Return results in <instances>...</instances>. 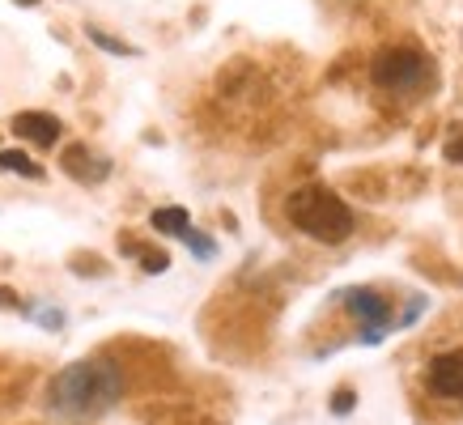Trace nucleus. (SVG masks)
Returning <instances> with one entry per match:
<instances>
[{
  "label": "nucleus",
  "instance_id": "obj_15",
  "mask_svg": "<svg viewBox=\"0 0 463 425\" xmlns=\"http://www.w3.org/2000/svg\"><path fill=\"white\" fill-rule=\"evenodd\" d=\"M30 315H34L43 327H52V332H56V327H64V315H60V311H47V307H43V311H30Z\"/></svg>",
  "mask_w": 463,
  "mask_h": 425
},
{
  "label": "nucleus",
  "instance_id": "obj_14",
  "mask_svg": "<svg viewBox=\"0 0 463 425\" xmlns=\"http://www.w3.org/2000/svg\"><path fill=\"white\" fill-rule=\"evenodd\" d=\"M353 404H357V396H353L349 387H340L336 396H332V412H340V417H345V412H353Z\"/></svg>",
  "mask_w": 463,
  "mask_h": 425
},
{
  "label": "nucleus",
  "instance_id": "obj_13",
  "mask_svg": "<svg viewBox=\"0 0 463 425\" xmlns=\"http://www.w3.org/2000/svg\"><path fill=\"white\" fill-rule=\"evenodd\" d=\"M442 157H447V162H455V166H463V124L455 128V132H450V141L442 145Z\"/></svg>",
  "mask_w": 463,
  "mask_h": 425
},
{
  "label": "nucleus",
  "instance_id": "obj_8",
  "mask_svg": "<svg viewBox=\"0 0 463 425\" xmlns=\"http://www.w3.org/2000/svg\"><path fill=\"white\" fill-rule=\"evenodd\" d=\"M0 170L22 175V179H43V166H39V162H30L22 149H0Z\"/></svg>",
  "mask_w": 463,
  "mask_h": 425
},
{
  "label": "nucleus",
  "instance_id": "obj_12",
  "mask_svg": "<svg viewBox=\"0 0 463 425\" xmlns=\"http://www.w3.org/2000/svg\"><path fill=\"white\" fill-rule=\"evenodd\" d=\"M179 239H183V242H187V247H192V251H196V260H209V255H213V251H217V247H213V239H200V234H196V230H192V226L183 230Z\"/></svg>",
  "mask_w": 463,
  "mask_h": 425
},
{
  "label": "nucleus",
  "instance_id": "obj_2",
  "mask_svg": "<svg viewBox=\"0 0 463 425\" xmlns=\"http://www.w3.org/2000/svg\"><path fill=\"white\" fill-rule=\"evenodd\" d=\"M285 212H289V222H294L302 234H310V239H319V242H345L353 234V226H357L349 204H345L332 187H319V184L294 192L289 204H285Z\"/></svg>",
  "mask_w": 463,
  "mask_h": 425
},
{
  "label": "nucleus",
  "instance_id": "obj_1",
  "mask_svg": "<svg viewBox=\"0 0 463 425\" xmlns=\"http://www.w3.org/2000/svg\"><path fill=\"white\" fill-rule=\"evenodd\" d=\"M124 396V374L115 362H72L47 382V409L56 417H69V421H90V417H102L107 409H115Z\"/></svg>",
  "mask_w": 463,
  "mask_h": 425
},
{
  "label": "nucleus",
  "instance_id": "obj_11",
  "mask_svg": "<svg viewBox=\"0 0 463 425\" xmlns=\"http://www.w3.org/2000/svg\"><path fill=\"white\" fill-rule=\"evenodd\" d=\"M128 251L141 255V269L145 272H166V264H170V255L166 251H154V247H132V242H128Z\"/></svg>",
  "mask_w": 463,
  "mask_h": 425
},
{
  "label": "nucleus",
  "instance_id": "obj_5",
  "mask_svg": "<svg viewBox=\"0 0 463 425\" xmlns=\"http://www.w3.org/2000/svg\"><path fill=\"white\" fill-rule=\"evenodd\" d=\"M425 382L430 392L442 400H463V349H450V354H438L425 370Z\"/></svg>",
  "mask_w": 463,
  "mask_h": 425
},
{
  "label": "nucleus",
  "instance_id": "obj_4",
  "mask_svg": "<svg viewBox=\"0 0 463 425\" xmlns=\"http://www.w3.org/2000/svg\"><path fill=\"white\" fill-rule=\"evenodd\" d=\"M340 298H345V307L362 319V340H365V345H379V340L392 332L395 315H392V302H387V298H379L374 289H365V285L345 289Z\"/></svg>",
  "mask_w": 463,
  "mask_h": 425
},
{
  "label": "nucleus",
  "instance_id": "obj_17",
  "mask_svg": "<svg viewBox=\"0 0 463 425\" xmlns=\"http://www.w3.org/2000/svg\"><path fill=\"white\" fill-rule=\"evenodd\" d=\"M17 5H26V9H30V5H39V0H17Z\"/></svg>",
  "mask_w": 463,
  "mask_h": 425
},
{
  "label": "nucleus",
  "instance_id": "obj_9",
  "mask_svg": "<svg viewBox=\"0 0 463 425\" xmlns=\"http://www.w3.org/2000/svg\"><path fill=\"white\" fill-rule=\"evenodd\" d=\"M149 226L162 230V234H175V239H179L183 230L192 226V217H187V209H157L154 217H149Z\"/></svg>",
  "mask_w": 463,
  "mask_h": 425
},
{
  "label": "nucleus",
  "instance_id": "obj_3",
  "mask_svg": "<svg viewBox=\"0 0 463 425\" xmlns=\"http://www.w3.org/2000/svg\"><path fill=\"white\" fill-rule=\"evenodd\" d=\"M370 77H374L379 90H392V94H417L425 81H434V64H430V56L412 52V47H387V52L374 56Z\"/></svg>",
  "mask_w": 463,
  "mask_h": 425
},
{
  "label": "nucleus",
  "instance_id": "obj_6",
  "mask_svg": "<svg viewBox=\"0 0 463 425\" xmlns=\"http://www.w3.org/2000/svg\"><path fill=\"white\" fill-rule=\"evenodd\" d=\"M14 137H22V141L30 145H39V149H52V145L60 141V119L56 115H47V111H17L14 115Z\"/></svg>",
  "mask_w": 463,
  "mask_h": 425
},
{
  "label": "nucleus",
  "instance_id": "obj_16",
  "mask_svg": "<svg viewBox=\"0 0 463 425\" xmlns=\"http://www.w3.org/2000/svg\"><path fill=\"white\" fill-rule=\"evenodd\" d=\"M0 307H9V311H22V302H17L14 289H0Z\"/></svg>",
  "mask_w": 463,
  "mask_h": 425
},
{
  "label": "nucleus",
  "instance_id": "obj_7",
  "mask_svg": "<svg viewBox=\"0 0 463 425\" xmlns=\"http://www.w3.org/2000/svg\"><path fill=\"white\" fill-rule=\"evenodd\" d=\"M60 162H64V170H69L72 179H81V184H102V179L111 175V162L99 154H90L85 145H69Z\"/></svg>",
  "mask_w": 463,
  "mask_h": 425
},
{
  "label": "nucleus",
  "instance_id": "obj_10",
  "mask_svg": "<svg viewBox=\"0 0 463 425\" xmlns=\"http://www.w3.org/2000/svg\"><path fill=\"white\" fill-rule=\"evenodd\" d=\"M85 34H90V39L99 42L102 52H111V56H137V47H132V42H124V39H111V34H102L99 26H90V30H85Z\"/></svg>",
  "mask_w": 463,
  "mask_h": 425
}]
</instances>
